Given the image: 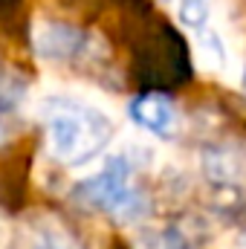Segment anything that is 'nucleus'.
<instances>
[{
    "label": "nucleus",
    "instance_id": "obj_5",
    "mask_svg": "<svg viewBox=\"0 0 246 249\" xmlns=\"http://www.w3.org/2000/svg\"><path fill=\"white\" fill-rule=\"evenodd\" d=\"M168 3H174V0H168Z\"/></svg>",
    "mask_w": 246,
    "mask_h": 249
},
{
    "label": "nucleus",
    "instance_id": "obj_1",
    "mask_svg": "<svg viewBox=\"0 0 246 249\" xmlns=\"http://www.w3.org/2000/svg\"><path fill=\"white\" fill-rule=\"evenodd\" d=\"M110 139V119L87 105H58L47 119V145L50 154L67 162L78 165L93 160Z\"/></svg>",
    "mask_w": 246,
    "mask_h": 249
},
{
    "label": "nucleus",
    "instance_id": "obj_2",
    "mask_svg": "<svg viewBox=\"0 0 246 249\" xmlns=\"http://www.w3.org/2000/svg\"><path fill=\"white\" fill-rule=\"evenodd\" d=\"M78 197L81 203H87L96 212L113 214V212H124L130 209V203L136 200L133 194V183H130V165L124 157H110L99 174L87 177L78 186Z\"/></svg>",
    "mask_w": 246,
    "mask_h": 249
},
{
    "label": "nucleus",
    "instance_id": "obj_6",
    "mask_svg": "<svg viewBox=\"0 0 246 249\" xmlns=\"http://www.w3.org/2000/svg\"><path fill=\"white\" fill-rule=\"evenodd\" d=\"M244 78H246V72H244Z\"/></svg>",
    "mask_w": 246,
    "mask_h": 249
},
{
    "label": "nucleus",
    "instance_id": "obj_4",
    "mask_svg": "<svg viewBox=\"0 0 246 249\" xmlns=\"http://www.w3.org/2000/svg\"><path fill=\"white\" fill-rule=\"evenodd\" d=\"M130 119L151 130L154 136H168L174 130V122H177V113H174V102L162 93V90H148L142 96H136L127 107Z\"/></svg>",
    "mask_w": 246,
    "mask_h": 249
},
{
    "label": "nucleus",
    "instance_id": "obj_3",
    "mask_svg": "<svg viewBox=\"0 0 246 249\" xmlns=\"http://www.w3.org/2000/svg\"><path fill=\"white\" fill-rule=\"evenodd\" d=\"M32 41H35V53L50 61H70L87 47L84 32L64 20H38Z\"/></svg>",
    "mask_w": 246,
    "mask_h": 249
}]
</instances>
